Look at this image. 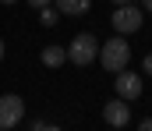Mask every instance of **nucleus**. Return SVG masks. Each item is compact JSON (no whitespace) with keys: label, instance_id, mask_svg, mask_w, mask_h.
Returning <instances> with one entry per match:
<instances>
[{"label":"nucleus","instance_id":"nucleus-16","mask_svg":"<svg viewBox=\"0 0 152 131\" xmlns=\"http://www.w3.org/2000/svg\"><path fill=\"white\" fill-rule=\"evenodd\" d=\"M113 4H134V0H113Z\"/></svg>","mask_w":152,"mask_h":131},{"label":"nucleus","instance_id":"nucleus-13","mask_svg":"<svg viewBox=\"0 0 152 131\" xmlns=\"http://www.w3.org/2000/svg\"><path fill=\"white\" fill-rule=\"evenodd\" d=\"M142 131H152V117H145V121H142Z\"/></svg>","mask_w":152,"mask_h":131},{"label":"nucleus","instance_id":"nucleus-4","mask_svg":"<svg viewBox=\"0 0 152 131\" xmlns=\"http://www.w3.org/2000/svg\"><path fill=\"white\" fill-rule=\"evenodd\" d=\"M110 21H113L117 36H131V32L142 29V11H138L134 4H117V11H113Z\"/></svg>","mask_w":152,"mask_h":131},{"label":"nucleus","instance_id":"nucleus-6","mask_svg":"<svg viewBox=\"0 0 152 131\" xmlns=\"http://www.w3.org/2000/svg\"><path fill=\"white\" fill-rule=\"evenodd\" d=\"M103 121H106L110 128H127V121H131V106H127V99L117 96L113 103H106V106H103Z\"/></svg>","mask_w":152,"mask_h":131},{"label":"nucleus","instance_id":"nucleus-14","mask_svg":"<svg viewBox=\"0 0 152 131\" xmlns=\"http://www.w3.org/2000/svg\"><path fill=\"white\" fill-rule=\"evenodd\" d=\"M142 7H145V11H152V0H142Z\"/></svg>","mask_w":152,"mask_h":131},{"label":"nucleus","instance_id":"nucleus-17","mask_svg":"<svg viewBox=\"0 0 152 131\" xmlns=\"http://www.w3.org/2000/svg\"><path fill=\"white\" fill-rule=\"evenodd\" d=\"M0 4H14V0H0Z\"/></svg>","mask_w":152,"mask_h":131},{"label":"nucleus","instance_id":"nucleus-3","mask_svg":"<svg viewBox=\"0 0 152 131\" xmlns=\"http://www.w3.org/2000/svg\"><path fill=\"white\" fill-rule=\"evenodd\" d=\"M21 117H25V99L21 96H0V131H11L21 124Z\"/></svg>","mask_w":152,"mask_h":131},{"label":"nucleus","instance_id":"nucleus-1","mask_svg":"<svg viewBox=\"0 0 152 131\" xmlns=\"http://www.w3.org/2000/svg\"><path fill=\"white\" fill-rule=\"evenodd\" d=\"M127 60H131V46L124 36H113L110 43H99V64L106 67V71H124L127 67Z\"/></svg>","mask_w":152,"mask_h":131},{"label":"nucleus","instance_id":"nucleus-5","mask_svg":"<svg viewBox=\"0 0 152 131\" xmlns=\"http://www.w3.org/2000/svg\"><path fill=\"white\" fill-rule=\"evenodd\" d=\"M113 89H117V96H120V99H127V103H131V99H138V96L145 92V82H142V75H131V71L124 67V71H117Z\"/></svg>","mask_w":152,"mask_h":131},{"label":"nucleus","instance_id":"nucleus-15","mask_svg":"<svg viewBox=\"0 0 152 131\" xmlns=\"http://www.w3.org/2000/svg\"><path fill=\"white\" fill-rule=\"evenodd\" d=\"M0 60H4V39H0Z\"/></svg>","mask_w":152,"mask_h":131},{"label":"nucleus","instance_id":"nucleus-7","mask_svg":"<svg viewBox=\"0 0 152 131\" xmlns=\"http://www.w3.org/2000/svg\"><path fill=\"white\" fill-rule=\"evenodd\" d=\"M53 7L67 18H78V14H88L92 11V0H53Z\"/></svg>","mask_w":152,"mask_h":131},{"label":"nucleus","instance_id":"nucleus-8","mask_svg":"<svg viewBox=\"0 0 152 131\" xmlns=\"http://www.w3.org/2000/svg\"><path fill=\"white\" fill-rule=\"evenodd\" d=\"M46 67H60L64 60H67V46H46L42 50V57H39Z\"/></svg>","mask_w":152,"mask_h":131},{"label":"nucleus","instance_id":"nucleus-10","mask_svg":"<svg viewBox=\"0 0 152 131\" xmlns=\"http://www.w3.org/2000/svg\"><path fill=\"white\" fill-rule=\"evenodd\" d=\"M32 131H53V124H46V121H36V124H32Z\"/></svg>","mask_w":152,"mask_h":131},{"label":"nucleus","instance_id":"nucleus-9","mask_svg":"<svg viewBox=\"0 0 152 131\" xmlns=\"http://www.w3.org/2000/svg\"><path fill=\"white\" fill-rule=\"evenodd\" d=\"M57 18H60V11H57V7H50V4H46V7H39V21H42L46 29H53V25H57Z\"/></svg>","mask_w":152,"mask_h":131},{"label":"nucleus","instance_id":"nucleus-2","mask_svg":"<svg viewBox=\"0 0 152 131\" xmlns=\"http://www.w3.org/2000/svg\"><path fill=\"white\" fill-rule=\"evenodd\" d=\"M96 57H99L96 36H92V32H78L75 39H71V46H67V60H71L75 67H88Z\"/></svg>","mask_w":152,"mask_h":131},{"label":"nucleus","instance_id":"nucleus-12","mask_svg":"<svg viewBox=\"0 0 152 131\" xmlns=\"http://www.w3.org/2000/svg\"><path fill=\"white\" fill-rule=\"evenodd\" d=\"M28 4H32V7L39 11V7H46V4H53V0H28Z\"/></svg>","mask_w":152,"mask_h":131},{"label":"nucleus","instance_id":"nucleus-11","mask_svg":"<svg viewBox=\"0 0 152 131\" xmlns=\"http://www.w3.org/2000/svg\"><path fill=\"white\" fill-rule=\"evenodd\" d=\"M142 67H145V75H152V53H145V60H142Z\"/></svg>","mask_w":152,"mask_h":131}]
</instances>
